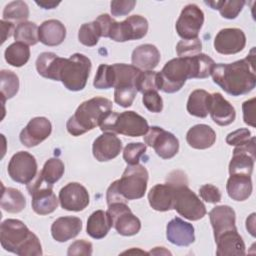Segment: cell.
<instances>
[{
  "instance_id": "6da1fadb",
  "label": "cell",
  "mask_w": 256,
  "mask_h": 256,
  "mask_svg": "<svg viewBox=\"0 0 256 256\" xmlns=\"http://www.w3.org/2000/svg\"><path fill=\"white\" fill-rule=\"evenodd\" d=\"M255 47L241 60L232 63L215 64L212 70L214 83L231 96H241L251 92L256 85Z\"/></svg>"
},
{
  "instance_id": "7a4b0ae2",
  "label": "cell",
  "mask_w": 256,
  "mask_h": 256,
  "mask_svg": "<svg viewBox=\"0 0 256 256\" xmlns=\"http://www.w3.org/2000/svg\"><path fill=\"white\" fill-rule=\"evenodd\" d=\"M0 242L4 250L19 256H41L39 238L18 219H6L0 225Z\"/></svg>"
},
{
  "instance_id": "3957f363",
  "label": "cell",
  "mask_w": 256,
  "mask_h": 256,
  "mask_svg": "<svg viewBox=\"0 0 256 256\" xmlns=\"http://www.w3.org/2000/svg\"><path fill=\"white\" fill-rule=\"evenodd\" d=\"M148 171L141 164L129 165L120 179L115 180L106 192L107 204L116 202L127 203L129 200L140 199L147 190Z\"/></svg>"
},
{
  "instance_id": "277c9868",
  "label": "cell",
  "mask_w": 256,
  "mask_h": 256,
  "mask_svg": "<svg viewBox=\"0 0 256 256\" xmlns=\"http://www.w3.org/2000/svg\"><path fill=\"white\" fill-rule=\"evenodd\" d=\"M112 102L104 97H93L82 102L68 119L66 129L72 136H80L99 126L112 110Z\"/></svg>"
},
{
  "instance_id": "5b68a950",
  "label": "cell",
  "mask_w": 256,
  "mask_h": 256,
  "mask_svg": "<svg viewBox=\"0 0 256 256\" xmlns=\"http://www.w3.org/2000/svg\"><path fill=\"white\" fill-rule=\"evenodd\" d=\"M91 60L81 53H75L69 58H61L57 81L70 91H80L86 86L91 71Z\"/></svg>"
},
{
  "instance_id": "8992f818",
  "label": "cell",
  "mask_w": 256,
  "mask_h": 256,
  "mask_svg": "<svg viewBox=\"0 0 256 256\" xmlns=\"http://www.w3.org/2000/svg\"><path fill=\"white\" fill-rule=\"evenodd\" d=\"M102 132L122 134L130 137L144 136L149 125L147 120L134 111L109 112L99 125Z\"/></svg>"
},
{
  "instance_id": "52a82bcc",
  "label": "cell",
  "mask_w": 256,
  "mask_h": 256,
  "mask_svg": "<svg viewBox=\"0 0 256 256\" xmlns=\"http://www.w3.org/2000/svg\"><path fill=\"white\" fill-rule=\"evenodd\" d=\"M158 74L160 90L165 93H175L184 86L187 79L194 78L193 57L173 58L164 65Z\"/></svg>"
},
{
  "instance_id": "ba28073f",
  "label": "cell",
  "mask_w": 256,
  "mask_h": 256,
  "mask_svg": "<svg viewBox=\"0 0 256 256\" xmlns=\"http://www.w3.org/2000/svg\"><path fill=\"white\" fill-rule=\"evenodd\" d=\"M170 184L174 186L173 209H175L179 215L191 221H197L206 215V207L204 203L188 187V183Z\"/></svg>"
},
{
  "instance_id": "9c48e42d",
  "label": "cell",
  "mask_w": 256,
  "mask_h": 256,
  "mask_svg": "<svg viewBox=\"0 0 256 256\" xmlns=\"http://www.w3.org/2000/svg\"><path fill=\"white\" fill-rule=\"evenodd\" d=\"M53 185H49L42 180L39 173L27 184V190L32 198V209L39 215H47L56 210L58 201L52 189Z\"/></svg>"
},
{
  "instance_id": "30bf717a",
  "label": "cell",
  "mask_w": 256,
  "mask_h": 256,
  "mask_svg": "<svg viewBox=\"0 0 256 256\" xmlns=\"http://www.w3.org/2000/svg\"><path fill=\"white\" fill-rule=\"evenodd\" d=\"M144 142L153 147L156 154L162 159H171L179 151V141L176 136L158 126L149 127L144 135Z\"/></svg>"
},
{
  "instance_id": "8fae6325",
  "label": "cell",
  "mask_w": 256,
  "mask_h": 256,
  "mask_svg": "<svg viewBox=\"0 0 256 256\" xmlns=\"http://www.w3.org/2000/svg\"><path fill=\"white\" fill-rule=\"evenodd\" d=\"M107 213L109 214L112 227L122 236L136 235L141 229V222L136 217L126 203L116 202L108 205Z\"/></svg>"
},
{
  "instance_id": "7c38bea8",
  "label": "cell",
  "mask_w": 256,
  "mask_h": 256,
  "mask_svg": "<svg viewBox=\"0 0 256 256\" xmlns=\"http://www.w3.org/2000/svg\"><path fill=\"white\" fill-rule=\"evenodd\" d=\"M148 21L141 15H132L122 22L115 21L109 33V38L116 42L139 40L146 36Z\"/></svg>"
},
{
  "instance_id": "4fadbf2b",
  "label": "cell",
  "mask_w": 256,
  "mask_h": 256,
  "mask_svg": "<svg viewBox=\"0 0 256 256\" xmlns=\"http://www.w3.org/2000/svg\"><path fill=\"white\" fill-rule=\"evenodd\" d=\"M37 168V161L32 154L19 151L11 157L7 171L13 181L27 185L36 177Z\"/></svg>"
},
{
  "instance_id": "5bb4252c",
  "label": "cell",
  "mask_w": 256,
  "mask_h": 256,
  "mask_svg": "<svg viewBox=\"0 0 256 256\" xmlns=\"http://www.w3.org/2000/svg\"><path fill=\"white\" fill-rule=\"evenodd\" d=\"M204 23V13L196 4L186 5L176 21V32L182 39H195Z\"/></svg>"
},
{
  "instance_id": "9a60e30c",
  "label": "cell",
  "mask_w": 256,
  "mask_h": 256,
  "mask_svg": "<svg viewBox=\"0 0 256 256\" xmlns=\"http://www.w3.org/2000/svg\"><path fill=\"white\" fill-rule=\"evenodd\" d=\"M255 152V137H251L246 143L236 146L229 163V174L251 176L254 167Z\"/></svg>"
},
{
  "instance_id": "2e32d148",
  "label": "cell",
  "mask_w": 256,
  "mask_h": 256,
  "mask_svg": "<svg viewBox=\"0 0 256 256\" xmlns=\"http://www.w3.org/2000/svg\"><path fill=\"white\" fill-rule=\"evenodd\" d=\"M90 201L87 189L78 182H70L61 188L59 202L63 209L79 212L84 210Z\"/></svg>"
},
{
  "instance_id": "e0dca14e",
  "label": "cell",
  "mask_w": 256,
  "mask_h": 256,
  "mask_svg": "<svg viewBox=\"0 0 256 256\" xmlns=\"http://www.w3.org/2000/svg\"><path fill=\"white\" fill-rule=\"evenodd\" d=\"M246 45L245 33L239 28L221 29L214 38V49L223 55L239 53Z\"/></svg>"
},
{
  "instance_id": "ac0fdd59",
  "label": "cell",
  "mask_w": 256,
  "mask_h": 256,
  "mask_svg": "<svg viewBox=\"0 0 256 256\" xmlns=\"http://www.w3.org/2000/svg\"><path fill=\"white\" fill-rule=\"evenodd\" d=\"M52 132V125L46 117H35L31 119L25 128L22 129L19 135L20 142L28 147H34L39 145L45 139H47Z\"/></svg>"
},
{
  "instance_id": "d6986e66",
  "label": "cell",
  "mask_w": 256,
  "mask_h": 256,
  "mask_svg": "<svg viewBox=\"0 0 256 256\" xmlns=\"http://www.w3.org/2000/svg\"><path fill=\"white\" fill-rule=\"evenodd\" d=\"M122 150V142L114 133L104 132L98 136L92 145V153L99 162L116 158Z\"/></svg>"
},
{
  "instance_id": "ffe728a7",
  "label": "cell",
  "mask_w": 256,
  "mask_h": 256,
  "mask_svg": "<svg viewBox=\"0 0 256 256\" xmlns=\"http://www.w3.org/2000/svg\"><path fill=\"white\" fill-rule=\"evenodd\" d=\"M166 237L170 243L176 246H189L195 241L194 227L189 222L175 217L166 226Z\"/></svg>"
},
{
  "instance_id": "44dd1931",
  "label": "cell",
  "mask_w": 256,
  "mask_h": 256,
  "mask_svg": "<svg viewBox=\"0 0 256 256\" xmlns=\"http://www.w3.org/2000/svg\"><path fill=\"white\" fill-rule=\"evenodd\" d=\"M209 219L213 228L214 238L227 231L237 230L235 211L228 205L214 207L209 212Z\"/></svg>"
},
{
  "instance_id": "7402d4cb",
  "label": "cell",
  "mask_w": 256,
  "mask_h": 256,
  "mask_svg": "<svg viewBox=\"0 0 256 256\" xmlns=\"http://www.w3.org/2000/svg\"><path fill=\"white\" fill-rule=\"evenodd\" d=\"M209 114L212 120L219 126L230 125L236 118V112L232 104L218 92L211 94Z\"/></svg>"
},
{
  "instance_id": "603a6c76",
  "label": "cell",
  "mask_w": 256,
  "mask_h": 256,
  "mask_svg": "<svg viewBox=\"0 0 256 256\" xmlns=\"http://www.w3.org/2000/svg\"><path fill=\"white\" fill-rule=\"evenodd\" d=\"M82 229V221L75 216H64L56 219L51 225V235L57 242H66L75 238Z\"/></svg>"
},
{
  "instance_id": "cb8c5ba5",
  "label": "cell",
  "mask_w": 256,
  "mask_h": 256,
  "mask_svg": "<svg viewBox=\"0 0 256 256\" xmlns=\"http://www.w3.org/2000/svg\"><path fill=\"white\" fill-rule=\"evenodd\" d=\"M218 256L245 255V244L237 230L227 231L215 238Z\"/></svg>"
},
{
  "instance_id": "d4e9b609",
  "label": "cell",
  "mask_w": 256,
  "mask_h": 256,
  "mask_svg": "<svg viewBox=\"0 0 256 256\" xmlns=\"http://www.w3.org/2000/svg\"><path fill=\"white\" fill-rule=\"evenodd\" d=\"M149 205L156 211L165 212L173 209L174 206V186L168 182L156 184L148 193Z\"/></svg>"
},
{
  "instance_id": "484cf974",
  "label": "cell",
  "mask_w": 256,
  "mask_h": 256,
  "mask_svg": "<svg viewBox=\"0 0 256 256\" xmlns=\"http://www.w3.org/2000/svg\"><path fill=\"white\" fill-rule=\"evenodd\" d=\"M160 52L155 45L142 44L136 47L131 55L132 65L143 71L153 70L160 62Z\"/></svg>"
},
{
  "instance_id": "4316f807",
  "label": "cell",
  "mask_w": 256,
  "mask_h": 256,
  "mask_svg": "<svg viewBox=\"0 0 256 256\" xmlns=\"http://www.w3.org/2000/svg\"><path fill=\"white\" fill-rule=\"evenodd\" d=\"M186 141L194 149H208L215 143L216 133L209 125L197 124L187 131Z\"/></svg>"
},
{
  "instance_id": "83f0119b",
  "label": "cell",
  "mask_w": 256,
  "mask_h": 256,
  "mask_svg": "<svg viewBox=\"0 0 256 256\" xmlns=\"http://www.w3.org/2000/svg\"><path fill=\"white\" fill-rule=\"evenodd\" d=\"M39 41L46 46L60 45L66 37V28L62 22L56 19L44 21L38 29Z\"/></svg>"
},
{
  "instance_id": "f1b7e54d",
  "label": "cell",
  "mask_w": 256,
  "mask_h": 256,
  "mask_svg": "<svg viewBox=\"0 0 256 256\" xmlns=\"http://www.w3.org/2000/svg\"><path fill=\"white\" fill-rule=\"evenodd\" d=\"M226 190L228 196L235 201H245L252 194L253 186L251 176L234 174L227 180Z\"/></svg>"
},
{
  "instance_id": "f546056e",
  "label": "cell",
  "mask_w": 256,
  "mask_h": 256,
  "mask_svg": "<svg viewBox=\"0 0 256 256\" xmlns=\"http://www.w3.org/2000/svg\"><path fill=\"white\" fill-rule=\"evenodd\" d=\"M112 227V221L107 211L96 210L87 220L86 232L94 239L104 238Z\"/></svg>"
},
{
  "instance_id": "4dcf8cb0",
  "label": "cell",
  "mask_w": 256,
  "mask_h": 256,
  "mask_svg": "<svg viewBox=\"0 0 256 256\" xmlns=\"http://www.w3.org/2000/svg\"><path fill=\"white\" fill-rule=\"evenodd\" d=\"M211 94L203 89H196L189 95L187 101V111L190 115L205 118L209 113Z\"/></svg>"
},
{
  "instance_id": "1f68e13d",
  "label": "cell",
  "mask_w": 256,
  "mask_h": 256,
  "mask_svg": "<svg viewBox=\"0 0 256 256\" xmlns=\"http://www.w3.org/2000/svg\"><path fill=\"white\" fill-rule=\"evenodd\" d=\"M112 67L114 70V89L123 87L136 88V80L141 72L140 69L124 63H116Z\"/></svg>"
},
{
  "instance_id": "d6a6232c",
  "label": "cell",
  "mask_w": 256,
  "mask_h": 256,
  "mask_svg": "<svg viewBox=\"0 0 256 256\" xmlns=\"http://www.w3.org/2000/svg\"><path fill=\"white\" fill-rule=\"evenodd\" d=\"M61 57L53 52H43L36 59V70L44 78L57 81Z\"/></svg>"
},
{
  "instance_id": "836d02e7",
  "label": "cell",
  "mask_w": 256,
  "mask_h": 256,
  "mask_svg": "<svg viewBox=\"0 0 256 256\" xmlns=\"http://www.w3.org/2000/svg\"><path fill=\"white\" fill-rule=\"evenodd\" d=\"M0 205L3 210L8 213H19L26 206V200L24 195L15 188H5L2 184V194Z\"/></svg>"
},
{
  "instance_id": "e575fe53",
  "label": "cell",
  "mask_w": 256,
  "mask_h": 256,
  "mask_svg": "<svg viewBox=\"0 0 256 256\" xmlns=\"http://www.w3.org/2000/svg\"><path fill=\"white\" fill-rule=\"evenodd\" d=\"M4 58L9 65L21 67L28 62L30 58V49L28 45L15 41L5 49Z\"/></svg>"
},
{
  "instance_id": "d590c367",
  "label": "cell",
  "mask_w": 256,
  "mask_h": 256,
  "mask_svg": "<svg viewBox=\"0 0 256 256\" xmlns=\"http://www.w3.org/2000/svg\"><path fill=\"white\" fill-rule=\"evenodd\" d=\"M64 170V163L59 158L54 157L45 162L42 170L39 172V175L44 182L49 185H53L63 176Z\"/></svg>"
},
{
  "instance_id": "8d00e7d4",
  "label": "cell",
  "mask_w": 256,
  "mask_h": 256,
  "mask_svg": "<svg viewBox=\"0 0 256 256\" xmlns=\"http://www.w3.org/2000/svg\"><path fill=\"white\" fill-rule=\"evenodd\" d=\"M205 4L209 5L212 9L218 10L221 16L225 19H235L242 11L245 1L230 0V1H205Z\"/></svg>"
},
{
  "instance_id": "74e56055",
  "label": "cell",
  "mask_w": 256,
  "mask_h": 256,
  "mask_svg": "<svg viewBox=\"0 0 256 256\" xmlns=\"http://www.w3.org/2000/svg\"><path fill=\"white\" fill-rule=\"evenodd\" d=\"M39 27L30 21L19 23L14 32V38L17 42H22L26 45H35L39 41L38 36Z\"/></svg>"
},
{
  "instance_id": "f35d334b",
  "label": "cell",
  "mask_w": 256,
  "mask_h": 256,
  "mask_svg": "<svg viewBox=\"0 0 256 256\" xmlns=\"http://www.w3.org/2000/svg\"><path fill=\"white\" fill-rule=\"evenodd\" d=\"M29 17V7L21 0L12 1L8 3L3 10V20L25 22Z\"/></svg>"
},
{
  "instance_id": "ab89813d",
  "label": "cell",
  "mask_w": 256,
  "mask_h": 256,
  "mask_svg": "<svg viewBox=\"0 0 256 256\" xmlns=\"http://www.w3.org/2000/svg\"><path fill=\"white\" fill-rule=\"evenodd\" d=\"M0 90L2 101L15 96L19 90V78L10 70H2L0 72Z\"/></svg>"
},
{
  "instance_id": "60d3db41",
  "label": "cell",
  "mask_w": 256,
  "mask_h": 256,
  "mask_svg": "<svg viewBox=\"0 0 256 256\" xmlns=\"http://www.w3.org/2000/svg\"><path fill=\"white\" fill-rule=\"evenodd\" d=\"M100 37H102L101 30L95 20L89 23L82 24L78 31L79 42L88 47L95 46L98 43Z\"/></svg>"
},
{
  "instance_id": "b9f144b4",
  "label": "cell",
  "mask_w": 256,
  "mask_h": 256,
  "mask_svg": "<svg viewBox=\"0 0 256 256\" xmlns=\"http://www.w3.org/2000/svg\"><path fill=\"white\" fill-rule=\"evenodd\" d=\"M136 89L137 92H141L142 94L149 91L160 90L158 72L152 70L141 71L136 80Z\"/></svg>"
},
{
  "instance_id": "7bdbcfd3",
  "label": "cell",
  "mask_w": 256,
  "mask_h": 256,
  "mask_svg": "<svg viewBox=\"0 0 256 256\" xmlns=\"http://www.w3.org/2000/svg\"><path fill=\"white\" fill-rule=\"evenodd\" d=\"M93 86L97 89H109L114 86V70L112 65L101 64L98 67Z\"/></svg>"
},
{
  "instance_id": "ee69618b",
  "label": "cell",
  "mask_w": 256,
  "mask_h": 256,
  "mask_svg": "<svg viewBox=\"0 0 256 256\" xmlns=\"http://www.w3.org/2000/svg\"><path fill=\"white\" fill-rule=\"evenodd\" d=\"M193 61L195 67V78L205 79L211 75L215 62L210 56L200 53L193 57Z\"/></svg>"
},
{
  "instance_id": "f6af8a7d",
  "label": "cell",
  "mask_w": 256,
  "mask_h": 256,
  "mask_svg": "<svg viewBox=\"0 0 256 256\" xmlns=\"http://www.w3.org/2000/svg\"><path fill=\"white\" fill-rule=\"evenodd\" d=\"M202 43L199 38L182 39L176 45V52L178 57L188 58L194 57L201 53Z\"/></svg>"
},
{
  "instance_id": "bcb514c9",
  "label": "cell",
  "mask_w": 256,
  "mask_h": 256,
  "mask_svg": "<svg viewBox=\"0 0 256 256\" xmlns=\"http://www.w3.org/2000/svg\"><path fill=\"white\" fill-rule=\"evenodd\" d=\"M146 144L141 142H132L125 146L123 150V159L128 165H135L146 152Z\"/></svg>"
},
{
  "instance_id": "7dc6e473",
  "label": "cell",
  "mask_w": 256,
  "mask_h": 256,
  "mask_svg": "<svg viewBox=\"0 0 256 256\" xmlns=\"http://www.w3.org/2000/svg\"><path fill=\"white\" fill-rule=\"evenodd\" d=\"M137 89L135 87H123L115 88L114 101L121 107H130L136 97Z\"/></svg>"
},
{
  "instance_id": "c3c4849f",
  "label": "cell",
  "mask_w": 256,
  "mask_h": 256,
  "mask_svg": "<svg viewBox=\"0 0 256 256\" xmlns=\"http://www.w3.org/2000/svg\"><path fill=\"white\" fill-rule=\"evenodd\" d=\"M142 102L152 113H160L163 109V100L157 91H149L143 94Z\"/></svg>"
},
{
  "instance_id": "681fc988",
  "label": "cell",
  "mask_w": 256,
  "mask_h": 256,
  "mask_svg": "<svg viewBox=\"0 0 256 256\" xmlns=\"http://www.w3.org/2000/svg\"><path fill=\"white\" fill-rule=\"evenodd\" d=\"M135 5H136V1H134V0L111 1V3H110L111 14L115 17L128 15L134 9Z\"/></svg>"
},
{
  "instance_id": "f907efd6",
  "label": "cell",
  "mask_w": 256,
  "mask_h": 256,
  "mask_svg": "<svg viewBox=\"0 0 256 256\" xmlns=\"http://www.w3.org/2000/svg\"><path fill=\"white\" fill-rule=\"evenodd\" d=\"M199 194L202 200L208 203H218L221 201L220 190L212 184H204L199 188Z\"/></svg>"
},
{
  "instance_id": "816d5d0a",
  "label": "cell",
  "mask_w": 256,
  "mask_h": 256,
  "mask_svg": "<svg viewBox=\"0 0 256 256\" xmlns=\"http://www.w3.org/2000/svg\"><path fill=\"white\" fill-rule=\"evenodd\" d=\"M93 252L92 243L89 241H86L84 239L77 240L73 242L67 251L68 256H74V255H86L90 256Z\"/></svg>"
},
{
  "instance_id": "f5cc1de1",
  "label": "cell",
  "mask_w": 256,
  "mask_h": 256,
  "mask_svg": "<svg viewBox=\"0 0 256 256\" xmlns=\"http://www.w3.org/2000/svg\"><path fill=\"white\" fill-rule=\"evenodd\" d=\"M251 138V132L247 128H240L231 133L226 137L227 144L231 146H239L246 143Z\"/></svg>"
},
{
  "instance_id": "db71d44e",
  "label": "cell",
  "mask_w": 256,
  "mask_h": 256,
  "mask_svg": "<svg viewBox=\"0 0 256 256\" xmlns=\"http://www.w3.org/2000/svg\"><path fill=\"white\" fill-rule=\"evenodd\" d=\"M255 101L256 98L245 101L242 104L243 110V120L247 125L255 127Z\"/></svg>"
},
{
  "instance_id": "11a10c76",
  "label": "cell",
  "mask_w": 256,
  "mask_h": 256,
  "mask_svg": "<svg viewBox=\"0 0 256 256\" xmlns=\"http://www.w3.org/2000/svg\"><path fill=\"white\" fill-rule=\"evenodd\" d=\"M95 21L98 23V25L100 27L101 36L109 38V33L111 31L112 25L115 22V20L113 18H111V16H109L108 14H101L96 18Z\"/></svg>"
},
{
  "instance_id": "9f6ffc18",
  "label": "cell",
  "mask_w": 256,
  "mask_h": 256,
  "mask_svg": "<svg viewBox=\"0 0 256 256\" xmlns=\"http://www.w3.org/2000/svg\"><path fill=\"white\" fill-rule=\"evenodd\" d=\"M1 24V29H2V43H4L6 41L7 38H9L13 32H15V28L13 22H9V21H5V20H1L0 21Z\"/></svg>"
},
{
  "instance_id": "6f0895ef",
  "label": "cell",
  "mask_w": 256,
  "mask_h": 256,
  "mask_svg": "<svg viewBox=\"0 0 256 256\" xmlns=\"http://www.w3.org/2000/svg\"><path fill=\"white\" fill-rule=\"evenodd\" d=\"M246 229L253 237H255V213H252L246 219Z\"/></svg>"
},
{
  "instance_id": "680465c9",
  "label": "cell",
  "mask_w": 256,
  "mask_h": 256,
  "mask_svg": "<svg viewBox=\"0 0 256 256\" xmlns=\"http://www.w3.org/2000/svg\"><path fill=\"white\" fill-rule=\"evenodd\" d=\"M35 3L42 7L43 9H53L55 7H57L60 2H55V1H46V0H43V1H35Z\"/></svg>"
},
{
  "instance_id": "91938a15",
  "label": "cell",
  "mask_w": 256,
  "mask_h": 256,
  "mask_svg": "<svg viewBox=\"0 0 256 256\" xmlns=\"http://www.w3.org/2000/svg\"><path fill=\"white\" fill-rule=\"evenodd\" d=\"M148 254H154V255L169 254V255H171V253H170L168 250H165L164 247H155L153 250H151L150 252H148Z\"/></svg>"
}]
</instances>
